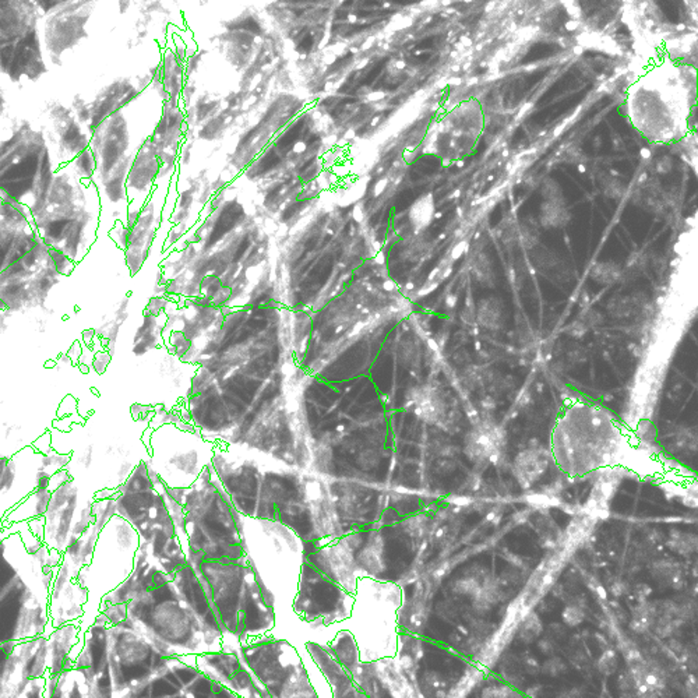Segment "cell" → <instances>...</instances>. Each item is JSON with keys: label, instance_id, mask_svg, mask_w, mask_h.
Returning <instances> with one entry per match:
<instances>
[{"label": "cell", "instance_id": "6da1fadb", "mask_svg": "<svg viewBox=\"0 0 698 698\" xmlns=\"http://www.w3.org/2000/svg\"><path fill=\"white\" fill-rule=\"evenodd\" d=\"M211 465L239 514L279 521L306 545L341 538L327 485L312 471L226 443H217Z\"/></svg>", "mask_w": 698, "mask_h": 698}, {"label": "cell", "instance_id": "7a4b0ae2", "mask_svg": "<svg viewBox=\"0 0 698 698\" xmlns=\"http://www.w3.org/2000/svg\"><path fill=\"white\" fill-rule=\"evenodd\" d=\"M241 546L267 603L292 606L306 558L305 542L279 521L246 517L235 511Z\"/></svg>", "mask_w": 698, "mask_h": 698}, {"label": "cell", "instance_id": "3957f363", "mask_svg": "<svg viewBox=\"0 0 698 698\" xmlns=\"http://www.w3.org/2000/svg\"><path fill=\"white\" fill-rule=\"evenodd\" d=\"M182 506L189 563L244 558L235 509L209 464L189 489H168Z\"/></svg>", "mask_w": 698, "mask_h": 698}, {"label": "cell", "instance_id": "277c9868", "mask_svg": "<svg viewBox=\"0 0 698 698\" xmlns=\"http://www.w3.org/2000/svg\"><path fill=\"white\" fill-rule=\"evenodd\" d=\"M148 468L168 489H189L212 462L217 443L206 439L182 411L144 433Z\"/></svg>", "mask_w": 698, "mask_h": 698}, {"label": "cell", "instance_id": "5b68a950", "mask_svg": "<svg viewBox=\"0 0 698 698\" xmlns=\"http://www.w3.org/2000/svg\"><path fill=\"white\" fill-rule=\"evenodd\" d=\"M400 603L398 585L369 577L358 578L348 623L363 662L384 658L380 642L391 657L395 654L390 645L397 650L395 612Z\"/></svg>", "mask_w": 698, "mask_h": 698}, {"label": "cell", "instance_id": "8992f818", "mask_svg": "<svg viewBox=\"0 0 698 698\" xmlns=\"http://www.w3.org/2000/svg\"><path fill=\"white\" fill-rule=\"evenodd\" d=\"M506 443V433L494 422L482 420L467 433L464 439V453L478 467L496 464L501 457Z\"/></svg>", "mask_w": 698, "mask_h": 698}, {"label": "cell", "instance_id": "52a82bcc", "mask_svg": "<svg viewBox=\"0 0 698 698\" xmlns=\"http://www.w3.org/2000/svg\"><path fill=\"white\" fill-rule=\"evenodd\" d=\"M404 410L430 426H444L449 417L444 395L432 384L414 385L404 395Z\"/></svg>", "mask_w": 698, "mask_h": 698}, {"label": "cell", "instance_id": "ba28073f", "mask_svg": "<svg viewBox=\"0 0 698 698\" xmlns=\"http://www.w3.org/2000/svg\"><path fill=\"white\" fill-rule=\"evenodd\" d=\"M87 17V14H78L75 9L51 16L45 28V39L49 52L53 55H61L80 41V36L84 34L83 27Z\"/></svg>", "mask_w": 698, "mask_h": 698}, {"label": "cell", "instance_id": "9c48e42d", "mask_svg": "<svg viewBox=\"0 0 698 698\" xmlns=\"http://www.w3.org/2000/svg\"><path fill=\"white\" fill-rule=\"evenodd\" d=\"M549 468V455L546 450L532 447L516 457L513 474L523 488H529L538 482Z\"/></svg>", "mask_w": 698, "mask_h": 698}, {"label": "cell", "instance_id": "30bf717a", "mask_svg": "<svg viewBox=\"0 0 698 698\" xmlns=\"http://www.w3.org/2000/svg\"><path fill=\"white\" fill-rule=\"evenodd\" d=\"M116 654L120 661L126 665L139 663L145 660L148 654V645L136 634L126 632L116 642Z\"/></svg>", "mask_w": 698, "mask_h": 698}, {"label": "cell", "instance_id": "8fae6325", "mask_svg": "<svg viewBox=\"0 0 698 698\" xmlns=\"http://www.w3.org/2000/svg\"><path fill=\"white\" fill-rule=\"evenodd\" d=\"M541 224L543 228L560 229L564 228L571 218L566 199L555 202H543L541 207Z\"/></svg>", "mask_w": 698, "mask_h": 698}, {"label": "cell", "instance_id": "7c38bea8", "mask_svg": "<svg viewBox=\"0 0 698 698\" xmlns=\"http://www.w3.org/2000/svg\"><path fill=\"white\" fill-rule=\"evenodd\" d=\"M478 323L488 330H499L503 324V305L497 298H486L478 303L475 311Z\"/></svg>", "mask_w": 698, "mask_h": 698}, {"label": "cell", "instance_id": "4fadbf2b", "mask_svg": "<svg viewBox=\"0 0 698 698\" xmlns=\"http://www.w3.org/2000/svg\"><path fill=\"white\" fill-rule=\"evenodd\" d=\"M620 276H622L620 267L612 261L596 263L591 270V278L602 285H610L620 278Z\"/></svg>", "mask_w": 698, "mask_h": 698}, {"label": "cell", "instance_id": "5bb4252c", "mask_svg": "<svg viewBox=\"0 0 698 698\" xmlns=\"http://www.w3.org/2000/svg\"><path fill=\"white\" fill-rule=\"evenodd\" d=\"M412 215V221L418 225L419 228L427 226L430 221L433 219V212H434V197L432 194L422 196L417 202L415 206H412V212H418Z\"/></svg>", "mask_w": 698, "mask_h": 698}, {"label": "cell", "instance_id": "9a60e30c", "mask_svg": "<svg viewBox=\"0 0 698 698\" xmlns=\"http://www.w3.org/2000/svg\"><path fill=\"white\" fill-rule=\"evenodd\" d=\"M472 273H474L475 278L478 279L479 282L488 283V282L491 281V277H493V266H491V261H490L488 254L482 253L475 260V263L472 266Z\"/></svg>", "mask_w": 698, "mask_h": 698}, {"label": "cell", "instance_id": "2e32d148", "mask_svg": "<svg viewBox=\"0 0 698 698\" xmlns=\"http://www.w3.org/2000/svg\"><path fill=\"white\" fill-rule=\"evenodd\" d=\"M602 190H603L606 197L619 200L625 196L627 189H626V184L620 179L610 176V177H605V180L602 183Z\"/></svg>", "mask_w": 698, "mask_h": 698}, {"label": "cell", "instance_id": "e0dca14e", "mask_svg": "<svg viewBox=\"0 0 698 698\" xmlns=\"http://www.w3.org/2000/svg\"><path fill=\"white\" fill-rule=\"evenodd\" d=\"M524 628L520 632L521 638L525 640L526 642H531L533 641L542 631V625L539 622V618L536 616V613H529L525 619H524Z\"/></svg>", "mask_w": 698, "mask_h": 698}, {"label": "cell", "instance_id": "ac0fdd59", "mask_svg": "<svg viewBox=\"0 0 698 698\" xmlns=\"http://www.w3.org/2000/svg\"><path fill=\"white\" fill-rule=\"evenodd\" d=\"M542 196L545 202H555V200H564L563 196V189L558 182L552 177H548L543 184H542Z\"/></svg>", "mask_w": 698, "mask_h": 698}, {"label": "cell", "instance_id": "d6986e66", "mask_svg": "<svg viewBox=\"0 0 698 698\" xmlns=\"http://www.w3.org/2000/svg\"><path fill=\"white\" fill-rule=\"evenodd\" d=\"M73 479V475L70 474L69 469H61L58 472H55L52 476H51V481H49V490L51 491H55L56 489L66 485L68 482H70Z\"/></svg>", "mask_w": 698, "mask_h": 698}, {"label": "cell", "instance_id": "ffe728a7", "mask_svg": "<svg viewBox=\"0 0 698 698\" xmlns=\"http://www.w3.org/2000/svg\"><path fill=\"white\" fill-rule=\"evenodd\" d=\"M110 359H112V355L109 350H98L93 359V366L95 369V372L98 375H103L105 372V369L109 366L110 363Z\"/></svg>", "mask_w": 698, "mask_h": 698}, {"label": "cell", "instance_id": "44dd1931", "mask_svg": "<svg viewBox=\"0 0 698 698\" xmlns=\"http://www.w3.org/2000/svg\"><path fill=\"white\" fill-rule=\"evenodd\" d=\"M616 666H618V660H616V655L615 652L609 651V652H605L599 661V667L603 673L606 674H612L615 670H616Z\"/></svg>", "mask_w": 698, "mask_h": 698}, {"label": "cell", "instance_id": "7402d4cb", "mask_svg": "<svg viewBox=\"0 0 698 698\" xmlns=\"http://www.w3.org/2000/svg\"><path fill=\"white\" fill-rule=\"evenodd\" d=\"M563 619L568 626H577L583 622V612L578 608H567L563 613Z\"/></svg>", "mask_w": 698, "mask_h": 698}, {"label": "cell", "instance_id": "603a6c76", "mask_svg": "<svg viewBox=\"0 0 698 698\" xmlns=\"http://www.w3.org/2000/svg\"><path fill=\"white\" fill-rule=\"evenodd\" d=\"M467 249H468V242H465V241H462V242L455 244V246H454L453 251H452V257H453V260H458V259H459V257H461V256H462V254L467 251Z\"/></svg>", "mask_w": 698, "mask_h": 698}, {"label": "cell", "instance_id": "cb8c5ba5", "mask_svg": "<svg viewBox=\"0 0 698 698\" xmlns=\"http://www.w3.org/2000/svg\"><path fill=\"white\" fill-rule=\"evenodd\" d=\"M670 170H672V162H670V160H667V158H662V160H661V161L657 164V171H658L660 174H667Z\"/></svg>", "mask_w": 698, "mask_h": 698}, {"label": "cell", "instance_id": "d4e9b609", "mask_svg": "<svg viewBox=\"0 0 698 698\" xmlns=\"http://www.w3.org/2000/svg\"><path fill=\"white\" fill-rule=\"evenodd\" d=\"M578 27H580V21H578V20H571V19H570V21H567V23H566V28H567L568 31H575Z\"/></svg>", "mask_w": 698, "mask_h": 698}, {"label": "cell", "instance_id": "484cf974", "mask_svg": "<svg viewBox=\"0 0 698 698\" xmlns=\"http://www.w3.org/2000/svg\"><path fill=\"white\" fill-rule=\"evenodd\" d=\"M459 42H461V45H462V46H465V48L471 46V43H472V42H471V39H469V38H467V36H462Z\"/></svg>", "mask_w": 698, "mask_h": 698}, {"label": "cell", "instance_id": "4316f807", "mask_svg": "<svg viewBox=\"0 0 698 698\" xmlns=\"http://www.w3.org/2000/svg\"><path fill=\"white\" fill-rule=\"evenodd\" d=\"M641 157H642V158H645V160H648V158L651 157V152H650V150H647V148H642V150H641Z\"/></svg>", "mask_w": 698, "mask_h": 698}, {"label": "cell", "instance_id": "83f0119b", "mask_svg": "<svg viewBox=\"0 0 698 698\" xmlns=\"http://www.w3.org/2000/svg\"><path fill=\"white\" fill-rule=\"evenodd\" d=\"M449 83H450V84H453V85H457V84H459V83H461V80H459V78H453V80H450Z\"/></svg>", "mask_w": 698, "mask_h": 698}, {"label": "cell", "instance_id": "f1b7e54d", "mask_svg": "<svg viewBox=\"0 0 698 698\" xmlns=\"http://www.w3.org/2000/svg\"><path fill=\"white\" fill-rule=\"evenodd\" d=\"M578 172H581V174H584V172H585V167H584L583 164H580V165H578Z\"/></svg>", "mask_w": 698, "mask_h": 698}]
</instances>
